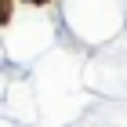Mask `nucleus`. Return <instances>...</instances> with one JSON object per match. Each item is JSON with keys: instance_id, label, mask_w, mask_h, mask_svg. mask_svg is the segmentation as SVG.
<instances>
[{"instance_id": "nucleus-1", "label": "nucleus", "mask_w": 127, "mask_h": 127, "mask_svg": "<svg viewBox=\"0 0 127 127\" xmlns=\"http://www.w3.org/2000/svg\"><path fill=\"white\" fill-rule=\"evenodd\" d=\"M0 22H7V4L0 0Z\"/></svg>"}, {"instance_id": "nucleus-2", "label": "nucleus", "mask_w": 127, "mask_h": 127, "mask_svg": "<svg viewBox=\"0 0 127 127\" xmlns=\"http://www.w3.org/2000/svg\"><path fill=\"white\" fill-rule=\"evenodd\" d=\"M29 4H44V0H29Z\"/></svg>"}]
</instances>
